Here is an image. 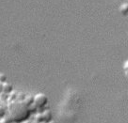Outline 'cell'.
<instances>
[{
    "instance_id": "6da1fadb",
    "label": "cell",
    "mask_w": 128,
    "mask_h": 123,
    "mask_svg": "<svg viewBox=\"0 0 128 123\" xmlns=\"http://www.w3.org/2000/svg\"><path fill=\"white\" fill-rule=\"evenodd\" d=\"M30 105L24 102H14L8 107V117L13 122H24L30 117Z\"/></svg>"
},
{
    "instance_id": "7a4b0ae2",
    "label": "cell",
    "mask_w": 128,
    "mask_h": 123,
    "mask_svg": "<svg viewBox=\"0 0 128 123\" xmlns=\"http://www.w3.org/2000/svg\"><path fill=\"white\" fill-rule=\"evenodd\" d=\"M34 104L37 107H44L48 103V97L44 93H38L34 96Z\"/></svg>"
},
{
    "instance_id": "3957f363",
    "label": "cell",
    "mask_w": 128,
    "mask_h": 123,
    "mask_svg": "<svg viewBox=\"0 0 128 123\" xmlns=\"http://www.w3.org/2000/svg\"><path fill=\"white\" fill-rule=\"evenodd\" d=\"M12 89H13V87H12V84L7 83V82H5V83L3 84V91L4 92L10 93V92L12 91Z\"/></svg>"
},
{
    "instance_id": "277c9868",
    "label": "cell",
    "mask_w": 128,
    "mask_h": 123,
    "mask_svg": "<svg viewBox=\"0 0 128 123\" xmlns=\"http://www.w3.org/2000/svg\"><path fill=\"white\" fill-rule=\"evenodd\" d=\"M120 11L122 15H128V3H124L120 6Z\"/></svg>"
},
{
    "instance_id": "5b68a950",
    "label": "cell",
    "mask_w": 128,
    "mask_h": 123,
    "mask_svg": "<svg viewBox=\"0 0 128 123\" xmlns=\"http://www.w3.org/2000/svg\"><path fill=\"white\" fill-rule=\"evenodd\" d=\"M124 75H125V77L128 79V59L126 60L124 64Z\"/></svg>"
},
{
    "instance_id": "8992f818",
    "label": "cell",
    "mask_w": 128,
    "mask_h": 123,
    "mask_svg": "<svg viewBox=\"0 0 128 123\" xmlns=\"http://www.w3.org/2000/svg\"><path fill=\"white\" fill-rule=\"evenodd\" d=\"M6 80H7V77L5 74L3 73H0V82H2V83H5L6 82Z\"/></svg>"
},
{
    "instance_id": "52a82bcc",
    "label": "cell",
    "mask_w": 128,
    "mask_h": 123,
    "mask_svg": "<svg viewBox=\"0 0 128 123\" xmlns=\"http://www.w3.org/2000/svg\"><path fill=\"white\" fill-rule=\"evenodd\" d=\"M3 84L2 82H0V91H3Z\"/></svg>"
},
{
    "instance_id": "ba28073f",
    "label": "cell",
    "mask_w": 128,
    "mask_h": 123,
    "mask_svg": "<svg viewBox=\"0 0 128 123\" xmlns=\"http://www.w3.org/2000/svg\"><path fill=\"white\" fill-rule=\"evenodd\" d=\"M49 123H56V122H54V121H50Z\"/></svg>"
}]
</instances>
